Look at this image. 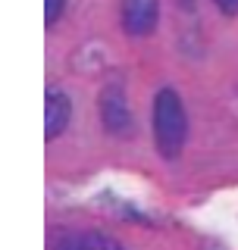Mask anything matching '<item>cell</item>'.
Segmentation results:
<instances>
[{"label":"cell","instance_id":"6da1fadb","mask_svg":"<svg viewBox=\"0 0 238 250\" xmlns=\"http://www.w3.org/2000/svg\"><path fill=\"white\" fill-rule=\"evenodd\" d=\"M188 138V119L182 100L172 88H163L154 97V144L163 160H176Z\"/></svg>","mask_w":238,"mask_h":250},{"label":"cell","instance_id":"7a4b0ae2","mask_svg":"<svg viewBox=\"0 0 238 250\" xmlns=\"http://www.w3.org/2000/svg\"><path fill=\"white\" fill-rule=\"evenodd\" d=\"M100 119L104 128L116 138H129L132 135V109H129V97H125L122 82H110L100 91Z\"/></svg>","mask_w":238,"mask_h":250},{"label":"cell","instance_id":"5b68a950","mask_svg":"<svg viewBox=\"0 0 238 250\" xmlns=\"http://www.w3.org/2000/svg\"><path fill=\"white\" fill-rule=\"evenodd\" d=\"M57 250H122V244L100 231H72L60 238Z\"/></svg>","mask_w":238,"mask_h":250},{"label":"cell","instance_id":"52a82bcc","mask_svg":"<svg viewBox=\"0 0 238 250\" xmlns=\"http://www.w3.org/2000/svg\"><path fill=\"white\" fill-rule=\"evenodd\" d=\"M213 3H216L226 16H235L238 13V0H213Z\"/></svg>","mask_w":238,"mask_h":250},{"label":"cell","instance_id":"3957f363","mask_svg":"<svg viewBox=\"0 0 238 250\" xmlns=\"http://www.w3.org/2000/svg\"><path fill=\"white\" fill-rule=\"evenodd\" d=\"M157 16H160V0H122V25L135 38L150 35Z\"/></svg>","mask_w":238,"mask_h":250},{"label":"cell","instance_id":"8992f818","mask_svg":"<svg viewBox=\"0 0 238 250\" xmlns=\"http://www.w3.org/2000/svg\"><path fill=\"white\" fill-rule=\"evenodd\" d=\"M63 10H66V0H44V19L47 22H57Z\"/></svg>","mask_w":238,"mask_h":250},{"label":"cell","instance_id":"277c9868","mask_svg":"<svg viewBox=\"0 0 238 250\" xmlns=\"http://www.w3.org/2000/svg\"><path fill=\"white\" fill-rule=\"evenodd\" d=\"M69 116H72V104L63 91H47V100H44V138L53 141L66 131L69 125Z\"/></svg>","mask_w":238,"mask_h":250}]
</instances>
